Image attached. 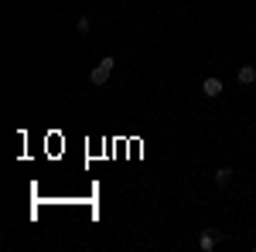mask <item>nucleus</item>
<instances>
[{"instance_id":"4","label":"nucleus","mask_w":256,"mask_h":252,"mask_svg":"<svg viewBox=\"0 0 256 252\" xmlns=\"http://www.w3.org/2000/svg\"><path fill=\"white\" fill-rule=\"evenodd\" d=\"M216 242H218V232H202V235H198V249H202V252H208Z\"/></svg>"},{"instance_id":"5","label":"nucleus","mask_w":256,"mask_h":252,"mask_svg":"<svg viewBox=\"0 0 256 252\" xmlns=\"http://www.w3.org/2000/svg\"><path fill=\"white\" fill-rule=\"evenodd\" d=\"M232 181V167H218L216 171V184H229Z\"/></svg>"},{"instance_id":"1","label":"nucleus","mask_w":256,"mask_h":252,"mask_svg":"<svg viewBox=\"0 0 256 252\" xmlns=\"http://www.w3.org/2000/svg\"><path fill=\"white\" fill-rule=\"evenodd\" d=\"M113 65H116L113 58H102L96 68L89 72V82H92V85H106V82H110V72H113Z\"/></svg>"},{"instance_id":"3","label":"nucleus","mask_w":256,"mask_h":252,"mask_svg":"<svg viewBox=\"0 0 256 252\" xmlns=\"http://www.w3.org/2000/svg\"><path fill=\"white\" fill-rule=\"evenodd\" d=\"M236 78H239V85H253L256 82V68L253 65H242V68L236 72Z\"/></svg>"},{"instance_id":"2","label":"nucleus","mask_w":256,"mask_h":252,"mask_svg":"<svg viewBox=\"0 0 256 252\" xmlns=\"http://www.w3.org/2000/svg\"><path fill=\"white\" fill-rule=\"evenodd\" d=\"M202 92L208 99H216V96H222V78H216V75H208L205 82H202Z\"/></svg>"}]
</instances>
